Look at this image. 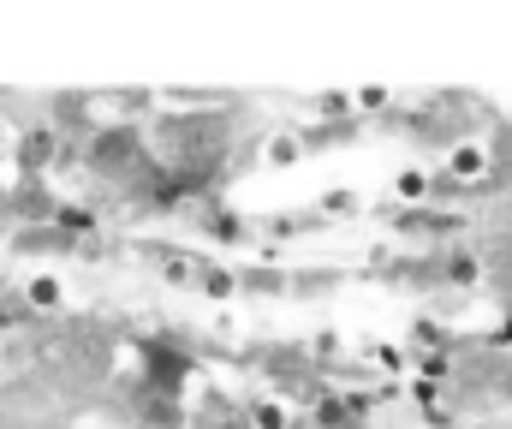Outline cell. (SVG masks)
Segmentation results:
<instances>
[{"mask_svg":"<svg viewBox=\"0 0 512 429\" xmlns=\"http://www.w3.org/2000/svg\"><path fill=\"white\" fill-rule=\"evenodd\" d=\"M393 191H399L405 203H417V197H429V173H417V167H411V173H399V185H393Z\"/></svg>","mask_w":512,"mask_h":429,"instance_id":"30bf717a","label":"cell"},{"mask_svg":"<svg viewBox=\"0 0 512 429\" xmlns=\"http://www.w3.org/2000/svg\"><path fill=\"white\" fill-rule=\"evenodd\" d=\"M477 275H483V269H477L471 251H453V257H447V281L453 286H477Z\"/></svg>","mask_w":512,"mask_h":429,"instance_id":"52a82bcc","label":"cell"},{"mask_svg":"<svg viewBox=\"0 0 512 429\" xmlns=\"http://www.w3.org/2000/svg\"><path fill=\"white\" fill-rule=\"evenodd\" d=\"M292 161H298V143H292V138L268 143V167H292Z\"/></svg>","mask_w":512,"mask_h":429,"instance_id":"8fae6325","label":"cell"},{"mask_svg":"<svg viewBox=\"0 0 512 429\" xmlns=\"http://www.w3.org/2000/svg\"><path fill=\"white\" fill-rule=\"evenodd\" d=\"M24 304H30V310H60V304H66V281H60V275H30V281H24Z\"/></svg>","mask_w":512,"mask_h":429,"instance_id":"277c9868","label":"cell"},{"mask_svg":"<svg viewBox=\"0 0 512 429\" xmlns=\"http://www.w3.org/2000/svg\"><path fill=\"white\" fill-rule=\"evenodd\" d=\"M358 108H364V114H382V108H387V90H364V96H358Z\"/></svg>","mask_w":512,"mask_h":429,"instance_id":"5bb4252c","label":"cell"},{"mask_svg":"<svg viewBox=\"0 0 512 429\" xmlns=\"http://www.w3.org/2000/svg\"><path fill=\"white\" fill-rule=\"evenodd\" d=\"M42 161H54V132H30L24 138V167H42Z\"/></svg>","mask_w":512,"mask_h":429,"instance_id":"9c48e42d","label":"cell"},{"mask_svg":"<svg viewBox=\"0 0 512 429\" xmlns=\"http://www.w3.org/2000/svg\"><path fill=\"white\" fill-rule=\"evenodd\" d=\"M251 424L256 429H298L292 418H286V406H274V400H256V406H251Z\"/></svg>","mask_w":512,"mask_h":429,"instance_id":"ba28073f","label":"cell"},{"mask_svg":"<svg viewBox=\"0 0 512 429\" xmlns=\"http://www.w3.org/2000/svg\"><path fill=\"white\" fill-rule=\"evenodd\" d=\"M489 167H495V161H489V149H483V143H459V149L447 155V179H453V185H465V179H483Z\"/></svg>","mask_w":512,"mask_h":429,"instance_id":"7a4b0ae2","label":"cell"},{"mask_svg":"<svg viewBox=\"0 0 512 429\" xmlns=\"http://www.w3.org/2000/svg\"><path fill=\"white\" fill-rule=\"evenodd\" d=\"M90 161L102 167V173H131L137 161H143V143L131 126H114V132H102V138L90 143Z\"/></svg>","mask_w":512,"mask_h":429,"instance_id":"6da1fadb","label":"cell"},{"mask_svg":"<svg viewBox=\"0 0 512 429\" xmlns=\"http://www.w3.org/2000/svg\"><path fill=\"white\" fill-rule=\"evenodd\" d=\"M316 114H322V120H346V114H352V96H322Z\"/></svg>","mask_w":512,"mask_h":429,"instance_id":"7c38bea8","label":"cell"},{"mask_svg":"<svg viewBox=\"0 0 512 429\" xmlns=\"http://www.w3.org/2000/svg\"><path fill=\"white\" fill-rule=\"evenodd\" d=\"M477 429H501V424H477Z\"/></svg>","mask_w":512,"mask_h":429,"instance_id":"9a60e30c","label":"cell"},{"mask_svg":"<svg viewBox=\"0 0 512 429\" xmlns=\"http://www.w3.org/2000/svg\"><path fill=\"white\" fill-rule=\"evenodd\" d=\"M322 209H328V215H352V209H358V197H352V191H334Z\"/></svg>","mask_w":512,"mask_h":429,"instance_id":"4fadbf2b","label":"cell"},{"mask_svg":"<svg viewBox=\"0 0 512 429\" xmlns=\"http://www.w3.org/2000/svg\"><path fill=\"white\" fill-rule=\"evenodd\" d=\"M197 292H209V298H233V292H239V275H233V269H221V263H203Z\"/></svg>","mask_w":512,"mask_h":429,"instance_id":"5b68a950","label":"cell"},{"mask_svg":"<svg viewBox=\"0 0 512 429\" xmlns=\"http://www.w3.org/2000/svg\"><path fill=\"white\" fill-rule=\"evenodd\" d=\"M203 227H209L215 239H245V221L227 215V209H203Z\"/></svg>","mask_w":512,"mask_h":429,"instance_id":"8992f818","label":"cell"},{"mask_svg":"<svg viewBox=\"0 0 512 429\" xmlns=\"http://www.w3.org/2000/svg\"><path fill=\"white\" fill-rule=\"evenodd\" d=\"M155 269L167 286H197L203 275V257H185V251H155Z\"/></svg>","mask_w":512,"mask_h":429,"instance_id":"3957f363","label":"cell"}]
</instances>
